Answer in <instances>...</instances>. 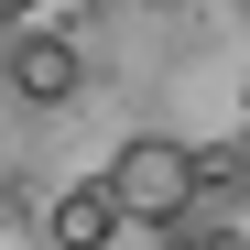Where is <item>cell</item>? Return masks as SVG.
<instances>
[{
    "instance_id": "cell-5",
    "label": "cell",
    "mask_w": 250,
    "mask_h": 250,
    "mask_svg": "<svg viewBox=\"0 0 250 250\" xmlns=\"http://www.w3.org/2000/svg\"><path fill=\"white\" fill-rule=\"evenodd\" d=\"M33 11H44V0H0V22H33Z\"/></svg>"
},
{
    "instance_id": "cell-1",
    "label": "cell",
    "mask_w": 250,
    "mask_h": 250,
    "mask_svg": "<svg viewBox=\"0 0 250 250\" xmlns=\"http://www.w3.org/2000/svg\"><path fill=\"white\" fill-rule=\"evenodd\" d=\"M109 196L131 207L142 229H185L196 196H207V152H185L174 131H131V142L109 152Z\"/></svg>"
},
{
    "instance_id": "cell-4",
    "label": "cell",
    "mask_w": 250,
    "mask_h": 250,
    "mask_svg": "<svg viewBox=\"0 0 250 250\" xmlns=\"http://www.w3.org/2000/svg\"><path fill=\"white\" fill-rule=\"evenodd\" d=\"M163 250H250V185H229V196L207 185V196H196V218H185V229H163Z\"/></svg>"
},
{
    "instance_id": "cell-2",
    "label": "cell",
    "mask_w": 250,
    "mask_h": 250,
    "mask_svg": "<svg viewBox=\"0 0 250 250\" xmlns=\"http://www.w3.org/2000/svg\"><path fill=\"white\" fill-rule=\"evenodd\" d=\"M0 87H11L22 109L87 98V55H76V33H55V22H11V44H0Z\"/></svg>"
},
{
    "instance_id": "cell-3",
    "label": "cell",
    "mask_w": 250,
    "mask_h": 250,
    "mask_svg": "<svg viewBox=\"0 0 250 250\" xmlns=\"http://www.w3.org/2000/svg\"><path fill=\"white\" fill-rule=\"evenodd\" d=\"M120 218H131V207L109 196V174H76V185L44 196V218H33V229H44V250H109Z\"/></svg>"
}]
</instances>
